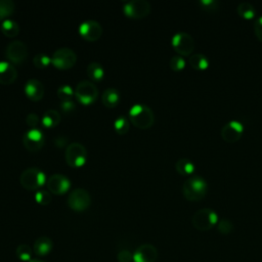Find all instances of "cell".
Instances as JSON below:
<instances>
[{
  "instance_id": "8",
  "label": "cell",
  "mask_w": 262,
  "mask_h": 262,
  "mask_svg": "<svg viewBox=\"0 0 262 262\" xmlns=\"http://www.w3.org/2000/svg\"><path fill=\"white\" fill-rule=\"evenodd\" d=\"M68 205L76 212H83L90 207L91 196L86 189L81 187L75 188L69 194Z\"/></svg>"
},
{
  "instance_id": "18",
  "label": "cell",
  "mask_w": 262,
  "mask_h": 262,
  "mask_svg": "<svg viewBox=\"0 0 262 262\" xmlns=\"http://www.w3.org/2000/svg\"><path fill=\"white\" fill-rule=\"evenodd\" d=\"M17 71L15 67L8 61H0V84L9 85L15 82Z\"/></svg>"
},
{
  "instance_id": "19",
  "label": "cell",
  "mask_w": 262,
  "mask_h": 262,
  "mask_svg": "<svg viewBox=\"0 0 262 262\" xmlns=\"http://www.w3.org/2000/svg\"><path fill=\"white\" fill-rule=\"evenodd\" d=\"M53 248V242L48 236L38 237L33 246V251L37 256H46L48 255Z\"/></svg>"
},
{
  "instance_id": "14",
  "label": "cell",
  "mask_w": 262,
  "mask_h": 262,
  "mask_svg": "<svg viewBox=\"0 0 262 262\" xmlns=\"http://www.w3.org/2000/svg\"><path fill=\"white\" fill-rule=\"evenodd\" d=\"M46 185L49 192L60 195L66 193L70 189L71 181L62 174H53L47 179Z\"/></svg>"
},
{
  "instance_id": "35",
  "label": "cell",
  "mask_w": 262,
  "mask_h": 262,
  "mask_svg": "<svg viewBox=\"0 0 262 262\" xmlns=\"http://www.w3.org/2000/svg\"><path fill=\"white\" fill-rule=\"evenodd\" d=\"M169 66L174 72H179L185 68V60L181 55H174L171 57Z\"/></svg>"
},
{
  "instance_id": "25",
  "label": "cell",
  "mask_w": 262,
  "mask_h": 262,
  "mask_svg": "<svg viewBox=\"0 0 262 262\" xmlns=\"http://www.w3.org/2000/svg\"><path fill=\"white\" fill-rule=\"evenodd\" d=\"M1 32L8 38H13L19 33V26L13 19H5L1 24Z\"/></svg>"
},
{
  "instance_id": "33",
  "label": "cell",
  "mask_w": 262,
  "mask_h": 262,
  "mask_svg": "<svg viewBox=\"0 0 262 262\" xmlns=\"http://www.w3.org/2000/svg\"><path fill=\"white\" fill-rule=\"evenodd\" d=\"M35 201L41 206H47L51 202V194L48 190L39 189L35 193Z\"/></svg>"
},
{
  "instance_id": "20",
  "label": "cell",
  "mask_w": 262,
  "mask_h": 262,
  "mask_svg": "<svg viewBox=\"0 0 262 262\" xmlns=\"http://www.w3.org/2000/svg\"><path fill=\"white\" fill-rule=\"evenodd\" d=\"M101 101L106 107H115L120 102V92L115 88H107L102 93Z\"/></svg>"
},
{
  "instance_id": "7",
  "label": "cell",
  "mask_w": 262,
  "mask_h": 262,
  "mask_svg": "<svg viewBox=\"0 0 262 262\" xmlns=\"http://www.w3.org/2000/svg\"><path fill=\"white\" fill-rule=\"evenodd\" d=\"M174 50L181 56H189L195 46L193 38L185 32L176 33L171 40Z\"/></svg>"
},
{
  "instance_id": "10",
  "label": "cell",
  "mask_w": 262,
  "mask_h": 262,
  "mask_svg": "<svg viewBox=\"0 0 262 262\" xmlns=\"http://www.w3.org/2000/svg\"><path fill=\"white\" fill-rule=\"evenodd\" d=\"M150 4L145 0H132L124 4L123 10L126 16L130 18H144L150 12Z\"/></svg>"
},
{
  "instance_id": "30",
  "label": "cell",
  "mask_w": 262,
  "mask_h": 262,
  "mask_svg": "<svg viewBox=\"0 0 262 262\" xmlns=\"http://www.w3.org/2000/svg\"><path fill=\"white\" fill-rule=\"evenodd\" d=\"M75 95V90L69 85H62L57 89V96L61 101L72 100L73 96Z\"/></svg>"
},
{
  "instance_id": "6",
  "label": "cell",
  "mask_w": 262,
  "mask_h": 262,
  "mask_svg": "<svg viewBox=\"0 0 262 262\" xmlns=\"http://www.w3.org/2000/svg\"><path fill=\"white\" fill-rule=\"evenodd\" d=\"M66 161L73 168H80L87 161V150L85 146L79 142H72L66 149Z\"/></svg>"
},
{
  "instance_id": "23",
  "label": "cell",
  "mask_w": 262,
  "mask_h": 262,
  "mask_svg": "<svg viewBox=\"0 0 262 262\" xmlns=\"http://www.w3.org/2000/svg\"><path fill=\"white\" fill-rule=\"evenodd\" d=\"M86 72H87V76L89 77L91 82H100L104 76V70H103L102 66L95 61L90 62L87 66Z\"/></svg>"
},
{
  "instance_id": "21",
  "label": "cell",
  "mask_w": 262,
  "mask_h": 262,
  "mask_svg": "<svg viewBox=\"0 0 262 262\" xmlns=\"http://www.w3.org/2000/svg\"><path fill=\"white\" fill-rule=\"evenodd\" d=\"M61 120L60 114L53 108L46 111L42 117V125L46 128H54L56 127Z\"/></svg>"
},
{
  "instance_id": "17",
  "label": "cell",
  "mask_w": 262,
  "mask_h": 262,
  "mask_svg": "<svg viewBox=\"0 0 262 262\" xmlns=\"http://www.w3.org/2000/svg\"><path fill=\"white\" fill-rule=\"evenodd\" d=\"M44 86L37 79H30L25 85V93L32 101H39L44 95Z\"/></svg>"
},
{
  "instance_id": "26",
  "label": "cell",
  "mask_w": 262,
  "mask_h": 262,
  "mask_svg": "<svg viewBox=\"0 0 262 262\" xmlns=\"http://www.w3.org/2000/svg\"><path fill=\"white\" fill-rule=\"evenodd\" d=\"M236 11L238 15L245 19H252L256 14L254 6L249 2H241L236 7Z\"/></svg>"
},
{
  "instance_id": "16",
  "label": "cell",
  "mask_w": 262,
  "mask_h": 262,
  "mask_svg": "<svg viewBox=\"0 0 262 262\" xmlns=\"http://www.w3.org/2000/svg\"><path fill=\"white\" fill-rule=\"evenodd\" d=\"M157 258L158 251L156 247L150 244L139 246L133 253V262H156Z\"/></svg>"
},
{
  "instance_id": "36",
  "label": "cell",
  "mask_w": 262,
  "mask_h": 262,
  "mask_svg": "<svg viewBox=\"0 0 262 262\" xmlns=\"http://www.w3.org/2000/svg\"><path fill=\"white\" fill-rule=\"evenodd\" d=\"M117 259L119 262H131L133 261V254L128 250H121L117 255Z\"/></svg>"
},
{
  "instance_id": "34",
  "label": "cell",
  "mask_w": 262,
  "mask_h": 262,
  "mask_svg": "<svg viewBox=\"0 0 262 262\" xmlns=\"http://www.w3.org/2000/svg\"><path fill=\"white\" fill-rule=\"evenodd\" d=\"M217 229L221 234H229L233 230V224L230 220L222 218V219L218 220Z\"/></svg>"
},
{
  "instance_id": "1",
  "label": "cell",
  "mask_w": 262,
  "mask_h": 262,
  "mask_svg": "<svg viewBox=\"0 0 262 262\" xmlns=\"http://www.w3.org/2000/svg\"><path fill=\"white\" fill-rule=\"evenodd\" d=\"M208 191V183L201 176H192L186 179L182 185L183 196L190 202H198L204 199Z\"/></svg>"
},
{
  "instance_id": "39",
  "label": "cell",
  "mask_w": 262,
  "mask_h": 262,
  "mask_svg": "<svg viewBox=\"0 0 262 262\" xmlns=\"http://www.w3.org/2000/svg\"><path fill=\"white\" fill-rule=\"evenodd\" d=\"M76 105L72 100H66V101H61L60 103V108L62 110L63 113H71L75 110Z\"/></svg>"
},
{
  "instance_id": "29",
  "label": "cell",
  "mask_w": 262,
  "mask_h": 262,
  "mask_svg": "<svg viewBox=\"0 0 262 262\" xmlns=\"http://www.w3.org/2000/svg\"><path fill=\"white\" fill-rule=\"evenodd\" d=\"M114 128L118 134L124 135L129 131V121L125 117L121 116L116 119L114 123Z\"/></svg>"
},
{
  "instance_id": "37",
  "label": "cell",
  "mask_w": 262,
  "mask_h": 262,
  "mask_svg": "<svg viewBox=\"0 0 262 262\" xmlns=\"http://www.w3.org/2000/svg\"><path fill=\"white\" fill-rule=\"evenodd\" d=\"M253 28H254V32H255L256 37L258 38L259 41L262 42V15L255 19Z\"/></svg>"
},
{
  "instance_id": "41",
  "label": "cell",
  "mask_w": 262,
  "mask_h": 262,
  "mask_svg": "<svg viewBox=\"0 0 262 262\" xmlns=\"http://www.w3.org/2000/svg\"><path fill=\"white\" fill-rule=\"evenodd\" d=\"M29 262H45V261H43V260H41V259H32V260H30Z\"/></svg>"
},
{
  "instance_id": "13",
  "label": "cell",
  "mask_w": 262,
  "mask_h": 262,
  "mask_svg": "<svg viewBox=\"0 0 262 262\" xmlns=\"http://www.w3.org/2000/svg\"><path fill=\"white\" fill-rule=\"evenodd\" d=\"M79 33L84 40L94 42L97 41L102 35V27L96 20H86L80 25Z\"/></svg>"
},
{
  "instance_id": "9",
  "label": "cell",
  "mask_w": 262,
  "mask_h": 262,
  "mask_svg": "<svg viewBox=\"0 0 262 262\" xmlns=\"http://www.w3.org/2000/svg\"><path fill=\"white\" fill-rule=\"evenodd\" d=\"M77 61L76 53L67 47L55 50L51 57V63L59 70H69L75 66Z\"/></svg>"
},
{
  "instance_id": "4",
  "label": "cell",
  "mask_w": 262,
  "mask_h": 262,
  "mask_svg": "<svg viewBox=\"0 0 262 262\" xmlns=\"http://www.w3.org/2000/svg\"><path fill=\"white\" fill-rule=\"evenodd\" d=\"M191 222L193 227L198 230L207 231L218 223V215L210 208H203L193 214Z\"/></svg>"
},
{
  "instance_id": "5",
  "label": "cell",
  "mask_w": 262,
  "mask_h": 262,
  "mask_svg": "<svg viewBox=\"0 0 262 262\" xmlns=\"http://www.w3.org/2000/svg\"><path fill=\"white\" fill-rule=\"evenodd\" d=\"M75 97L81 104L89 105L97 99L98 89L93 82L83 80L76 86Z\"/></svg>"
},
{
  "instance_id": "3",
  "label": "cell",
  "mask_w": 262,
  "mask_h": 262,
  "mask_svg": "<svg viewBox=\"0 0 262 262\" xmlns=\"http://www.w3.org/2000/svg\"><path fill=\"white\" fill-rule=\"evenodd\" d=\"M46 180V175L38 168H28L19 176V183L28 190H39Z\"/></svg>"
},
{
  "instance_id": "31",
  "label": "cell",
  "mask_w": 262,
  "mask_h": 262,
  "mask_svg": "<svg viewBox=\"0 0 262 262\" xmlns=\"http://www.w3.org/2000/svg\"><path fill=\"white\" fill-rule=\"evenodd\" d=\"M200 7L209 13H214L219 9L220 3L216 0H201L199 2Z\"/></svg>"
},
{
  "instance_id": "22",
  "label": "cell",
  "mask_w": 262,
  "mask_h": 262,
  "mask_svg": "<svg viewBox=\"0 0 262 262\" xmlns=\"http://www.w3.org/2000/svg\"><path fill=\"white\" fill-rule=\"evenodd\" d=\"M188 63L189 66L196 71H204L208 69L210 61L208 57L202 53H195L189 56L188 58Z\"/></svg>"
},
{
  "instance_id": "24",
  "label": "cell",
  "mask_w": 262,
  "mask_h": 262,
  "mask_svg": "<svg viewBox=\"0 0 262 262\" xmlns=\"http://www.w3.org/2000/svg\"><path fill=\"white\" fill-rule=\"evenodd\" d=\"M175 169L180 175L187 176L194 172L195 167H194V164L190 160H188L186 158H181L176 162Z\"/></svg>"
},
{
  "instance_id": "12",
  "label": "cell",
  "mask_w": 262,
  "mask_h": 262,
  "mask_svg": "<svg viewBox=\"0 0 262 262\" xmlns=\"http://www.w3.org/2000/svg\"><path fill=\"white\" fill-rule=\"evenodd\" d=\"M244 133V125L236 120L228 121L226 124L223 125L221 128V137L224 141L233 143L237 141Z\"/></svg>"
},
{
  "instance_id": "11",
  "label": "cell",
  "mask_w": 262,
  "mask_h": 262,
  "mask_svg": "<svg viewBox=\"0 0 262 262\" xmlns=\"http://www.w3.org/2000/svg\"><path fill=\"white\" fill-rule=\"evenodd\" d=\"M5 54L12 64H20L27 59L29 51L27 45L23 41L14 40L7 45Z\"/></svg>"
},
{
  "instance_id": "32",
  "label": "cell",
  "mask_w": 262,
  "mask_h": 262,
  "mask_svg": "<svg viewBox=\"0 0 262 262\" xmlns=\"http://www.w3.org/2000/svg\"><path fill=\"white\" fill-rule=\"evenodd\" d=\"M33 63L38 69H45L51 63V58L43 53L36 54L33 58Z\"/></svg>"
},
{
  "instance_id": "40",
  "label": "cell",
  "mask_w": 262,
  "mask_h": 262,
  "mask_svg": "<svg viewBox=\"0 0 262 262\" xmlns=\"http://www.w3.org/2000/svg\"><path fill=\"white\" fill-rule=\"evenodd\" d=\"M67 143H68V139H67V137H64V136H58V137H56V138L54 139V144H55L58 148L64 147V146L67 145Z\"/></svg>"
},
{
  "instance_id": "2",
  "label": "cell",
  "mask_w": 262,
  "mask_h": 262,
  "mask_svg": "<svg viewBox=\"0 0 262 262\" xmlns=\"http://www.w3.org/2000/svg\"><path fill=\"white\" fill-rule=\"evenodd\" d=\"M129 121L139 129H148L155 123V115L146 104L137 103L129 110Z\"/></svg>"
},
{
  "instance_id": "15",
  "label": "cell",
  "mask_w": 262,
  "mask_h": 262,
  "mask_svg": "<svg viewBox=\"0 0 262 262\" xmlns=\"http://www.w3.org/2000/svg\"><path fill=\"white\" fill-rule=\"evenodd\" d=\"M45 142L44 135L39 129H30L23 136V143L30 151H38Z\"/></svg>"
},
{
  "instance_id": "38",
  "label": "cell",
  "mask_w": 262,
  "mask_h": 262,
  "mask_svg": "<svg viewBox=\"0 0 262 262\" xmlns=\"http://www.w3.org/2000/svg\"><path fill=\"white\" fill-rule=\"evenodd\" d=\"M26 123L28 124V126L31 128V129H36L37 125L39 124V117L34 114V113H31L27 116L26 118Z\"/></svg>"
},
{
  "instance_id": "28",
  "label": "cell",
  "mask_w": 262,
  "mask_h": 262,
  "mask_svg": "<svg viewBox=\"0 0 262 262\" xmlns=\"http://www.w3.org/2000/svg\"><path fill=\"white\" fill-rule=\"evenodd\" d=\"M16 257L20 260V261H25V262H29L30 260H32V254L33 251L30 248V246L26 245V244H21L16 248Z\"/></svg>"
},
{
  "instance_id": "27",
  "label": "cell",
  "mask_w": 262,
  "mask_h": 262,
  "mask_svg": "<svg viewBox=\"0 0 262 262\" xmlns=\"http://www.w3.org/2000/svg\"><path fill=\"white\" fill-rule=\"evenodd\" d=\"M15 8L14 2L11 0H0V20L8 19Z\"/></svg>"
}]
</instances>
